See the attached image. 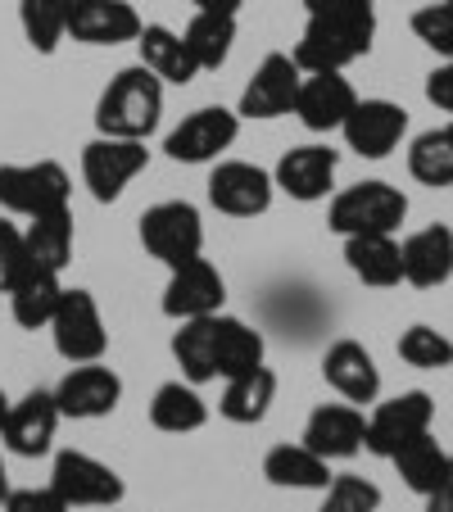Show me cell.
Wrapping results in <instances>:
<instances>
[{
	"label": "cell",
	"instance_id": "6da1fadb",
	"mask_svg": "<svg viewBox=\"0 0 453 512\" xmlns=\"http://www.w3.org/2000/svg\"><path fill=\"white\" fill-rule=\"evenodd\" d=\"M164 123V82L145 64L123 68L109 78V87L96 100V127L100 136H123V141H145Z\"/></svg>",
	"mask_w": 453,
	"mask_h": 512
},
{
	"label": "cell",
	"instance_id": "7a4b0ae2",
	"mask_svg": "<svg viewBox=\"0 0 453 512\" xmlns=\"http://www.w3.org/2000/svg\"><path fill=\"white\" fill-rule=\"evenodd\" d=\"M408 218V195L390 182H358L340 191L327 209V223L336 236H395Z\"/></svg>",
	"mask_w": 453,
	"mask_h": 512
},
{
	"label": "cell",
	"instance_id": "3957f363",
	"mask_svg": "<svg viewBox=\"0 0 453 512\" xmlns=\"http://www.w3.org/2000/svg\"><path fill=\"white\" fill-rule=\"evenodd\" d=\"M73 200V177L55 159L37 164H0V209L19 213V218H41L59 213Z\"/></svg>",
	"mask_w": 453,
	"mask_h": 512
},
{
	"label": "cell",
	"instance_id": "277c9868",
	"mask_svg": "<svg viewBox=\"0 0 453 512\" xmlns=\"http://www.w3.org/2000/svg\"><path fill=\"white\" fill-rule=\"evenodd\" d=\"M141 245L155 254L164 268H182V263L204 254V223L200 209L186 200H159L141 213Z\"/></svg>",
	"mask_w": 453,
	"mask_h": 512
},
{
	"label": "cell",
	"instance_id": "5b68a950",
	"mask_svg": "<svg viewBox=\"0 0 453 512\" xmlns=\"http://www.w3.org/2000/svg\"><path fill=\"white\" fill-rule=\"evenodd\" d=\"M50 336H55V354L64 363H100L109 349V331H105V318H100L96 295L64 286L59 309L50 318Z\"/></svg>",
	"mask_w": 453,
	"mask_h": 512
},
{
	"label": "cell",
	"instance_id": "8992f818",
	"mask_svg": "<svg viewBox=\"0 0 453 512\" xmlns=\"http://www.w3.org/2000/svg\"><path fill=\"white\" fill-rule=\"evenodd\" d=\"M50 485L59 490V499L68 508H118L127 494L123 476L109 463L82 454V449H64L55 454V467H50Z\"/></svg>",
	"mask_w": 453,
	"mask_h": 512
},
{
	"label": "cell",
	"instance_id": "52a82bcc",
	"mask_svg": "<svg viewBox=\"0 0 453 512\" xmlns=\"http://www.w3.org/2000/svg\"><path fill=\"white\" fill-rule=\"evenodd\" d=\"M372 37H376V28L309 19L290 59L299 64V73H345L354 59H363L367 50H372Z\"/></svg>",
	"mask_w": 453,
	"mask_h": 512
},
{
	"label": "cell",
	"instance_id": "ba28073f",
	"mask_svg": "<svg viewBox=\"0 0 453 512\" xmlns=\"http://www.w3.org/2000/svg\"><path fill=\"white\" fill-rule=\"evenodd\" d=\"M241 136V114L222 105H204L195 114H186L182 123L168 132L164 150L177 164H218L222 150H232Z\"/></svg>",
	"mask_w": 453,
	"mask_h": 512
},
{
	"label": "cell",
	"instance_id": "9c48e42d",
	"mask_svg": "<svg viewBox=\"0 0 453 512\" xmlns=\"http://www.w3.org/2000/svg\"><path fill=\"white\" fill-rule=\"evenodd\" d=\"M145 164H150L145 141L96 136V141H87V150H82V182H87V191L96 195L100 204H109L145 173Z\"/></svg>",
	"mask_w": 453,
	"mask_h": 512
},
{
	"label": "cell",
	"instance_id": "30bf717a",
	"mask_svg": "<svg viewBox=\"0 0 453 512\" xmlns=\"http://www.w3.org/2000/svg\"><path fill=\"white\" fill-rule=\"evenodd\" d=\"M435 422V404L426 390H408L386 404H376V413L367 417V440L363 449H372L376 458H395L404 445H413L417 435H426Z\"/></svg>",
	"mask_w": 453,
	"mask_h": 512
},
{
	"label": "cell",
	"instance_id": "8fae6325",
	"mask_svg": "<svg viewBox=\"0 0 453 512\" xmlns=\"http://www.w3.org/2000/svg\"><path fill=\"white\" fill-rule=\"evenodd\" d=\"M272 173H263L259 164L245 159H218V168L209 173V204L227 218H259L272 204Z\"/></svg>",
	"mask_w": 453,
	"mask_h": 512
},
{
	"label": "cell",
	"instance_id": "7c38bea8",
	"mask_svg": "<svg viewBox=\"0 0 453 512\" xmlns=\"http://www.w3.org/2000/svg\"><path fill=\"white\" fill-rule=\"evenodd\" d=\"M227 300V281L213 268L209 259H191L182 268H168V286H164V313L173 322H191V318H213L222 313Z\"/></svg>",
	"mask_w": 453,
	"mask_h": 512
},
{
	"label": "cell",
	"instance_id": "4fadbf2b",
	"mask_svg": "<svg viewBox=\"0 0 453 512\" xmlns=\"http://www.w3.org/2000/svg\"><path fill=\"white\" fill-rule=\"evenodd\" d=\"M64 422L55 404V390H28L19 404H10L5 413V426H0V440L14 458H41L55 445V431Z\"/></svg>",
	"mask_w": 453,
	"mask_h": 512
},
{
	"label": "cell",
	"instance_id": "5bb4252c",
	"mask_svg": "<svg viewBox=\"0 0 453 512\" xmlns=\"http://www.w3.org/2000/svg\"><path fill=\"white\" fill-rule=\"evenodd\" d=\"M123 399V381H118L114 368L105 363H73L68 377L55 386V404L64 417L73 422H96V417H109Z\"/></svg>",
	"mask_w": 453,
	"mask_h": 512
},
{
	"label": "cell",
	"instance_id": "9a60e30c",
	"mask_svg": "<svg viewBox=\"0 0 453 512\" xmlns=\"http://www.w3.org/2000/svg\"><path fill=\"white\" fill-rule=\"evenodd\" d=\"M299 82H304V73H299L295 59L281 55V50H272V55H263V64L254 68V78L245 82L241 109H236V114H241V118H281V114H295Z\"/></svg>",
	"mask_w": 453,
	"mask_h": 512
},
{
	"label": "cell",
	"instance_id": "2e32d148",
	"mask_svg": "<svg viewBox=\"0 0 453 512\" xmlns=\"http://www.w3.org/2000/svg\"><path fill=\"white\" fill-rule=\"evenodd\" d=\"M340 132H345L349 150H358L363 159H386L390 150H399V141H404L408 114L395 100H358Z\"/></svg>",
	"mask_w": 453,
	"mask_h": 512
},
{
	"label": "cell",
	"instance_id": "e0dca14e",
	"mask_svg": "<svg viewBox=\"0 0 453 512\" xmlns=\"http://www.w3.org/2000/svg\"><path fill=\"white\" fill-rule=\"evenodd\" d=\"M141 14L127 0H73L68 5V37L82 46H123L141 37Z\"/></svg>",
	"mask_w": 453,
	"mask_h": 512
},
{
	"label": "cell",
	"instance_id": "ac0fdd59",
	"mask_svg": "<svg viewBox=\"0 0 453 512\" xmlns=\"http://www.w3.org/2000/svg\"><path fill=\"white\" fill-rule=\"evenodd\" d=\"M367 440V417L354 404H318L304 422L299 445H309L318 458L336 463V458H354Z\"/></svg>",
	"mask_w": 453,
	"mask_h": 512
},
{
	"label": "cell",
	"instance_id": "d6986e66",
	"mask_svg": "<svg viewBox=\"0 0 453 512\" xmlns=\"http://www.w3.org/2000/svg\"><path fill=\"white\" fill-rule=\"evenodd\" d=\"M336 168H340L336 150H327V145H295V150L281 155L272 182H277V191H286L290 200L313 204V200H327L331 182H336Z\"/></svg>",
	"mask_w": 453,
	"mask_h": 512
},
{
	"label": "cell",
	"instance_id": "ffe728a7",
	"mask_svg": "<svg viewBox=\"0 0 453 512\" xmlns=\"http://www.w3.org/2000/svg\"><path fill=\"white\" fill-rule=\"evenodd\" d=\"M354 105L358 96L349 87V78H340V73H304L295 96V114L309 132H340Z\"/></svg>",
	"mask_w": 453,
	"mask_h": 512
},
{
	"label": "cell",
	"instance_id": "44dd1931",
	"mask_svg": "<svg viewBox=\"0 0 453 512\" xmlns=\"http://www.w3.org/2000/svg\"><path fill=\"white\" fill-rule=\"evenodd\" d=\"M322 377L345 404H376L381 395V368L358 340H336L322 354Z\"/></svg>",
	"mask_w": 453,
	"mask_h": 512
},
{
	"label": "cell",
	"instance_id": "7402d4cb",
	"mask_svg": "<svg viewBox=\"0 0 453 512\" xmlns=\"http://www.w3.org/2000/svg\"><path fill=\"white\" fill-rule=\"evenodd\" d=\"M399 259H404V281L417 290L444 286L453 277V232L444 223L422 227L399 245Z\"/></svg>",
	"mask_w": 453,
	"mask_h": 512
},
{
	"label": "cell",
	"instance_id": "603a6c76",
	"mask_svg": "<svg viewBox=\"0 0 453 512\" xmlns=\"http://www.w3.org/2000/svg\"><path fill=\"white\" fill-rule=\"evenodd\" d=\"M136 50H141V64L150 68L159 82H168V87H186V82H195V73H200V64L191 59L182 32L164 28V23H145L141 37H136Z\"/></svg>",
	"mask_w": 453,
	"mask_h": 512
},
{
	"label": "cell",
	"instance_id": "cb8c5ba5",
	"mask_svg": "<svg viewBox=\"0 0 453 512\" xmlns=\"http://www.w3.org/2000/svg\"><path fill=\"white\" fill-rule=\"evenodd\" d=\"M213 358H218V377L232 381L245 372L263 368V336L241 318L213 313Z\"/></svg>",
	"mask_w": 453,
	"mask_h": 512
},
{
	"label": "cell",
	"instance_id": "d4e9b609",
	"mask_svg": "<svg viewBox=\"0 0 453 512\" xmlns=\"http://www.w3.org/2000/svg\"><path fill=\"white\" fill-rule=\"evenodd\" d=\"M263 476L277 490H327L331 463L313 454L309 445H272L263 458Z\"/></svg>",
	"mask_w": 453,
	"mask_h": 512
},
{
	"label": "cell",
	"instance_id": "484cf974",
	"mask_svg": "<svg viewBox=\"0 0 453 512\" xmlns=\"http://www.w3.org/2000/svg\"><path fill=\"white\" fill-rule=\"evenodd\" d=\"M345 263L363 286H399L404 281V259H399L395 236H345Z\"/></svg>",
	"mask_w": 453,
	"mask_h": 512
},
{
	"label": "cell",
	"instance_id": "4316f807",
	"mask_svg": "<svg viewBox=\"0 0 453 512\" xmlns=\"http://www.w3.org/2000/svg\"><path fill=\"white\" fill-rule=\"evenodd\" d=\"M272 399H277V372L272 368H254L245 377H232L222 386V399H218V413L236 426H254L268 417Z\"/></svg>",
	"mask_w": 453,
	"mask_h": 512
},
{
	"label": "cell",
	"instance_id": "83f0119b",
	"mask_svg": "<svg viewBox=\"0 0 453 512\" xmlns=\"http://www.w3.org/2000/svg\"><path fill=\"white\" fill-rule=\"evenodd\" d=\"M150 422L168 435L200 431V426L209 422V404H204L200 386H191V381H168V386H159L155 399H150Z\"/></svg>",
	"mask_w": 453,
	"mask_h": 512
},
{
	"label": "cell",
	"instance_id": "f1b7e54d",
	"mask_svg": "<svg viewBox=\"0 0 453 512\" xmlns=\"http://www.w3.org/2000/svg\"><path fill=\"white\" fill-rule=\"evenodd\" d=\"M59 295H64V281H59V272L32 268L28 277H23L19 286L10 290V313H14V322H19L23 331L50 327V318H55V309H59Z\"/></svg>",
	"mask_w": 453,
	"mask_h": 512
},
{
	"label": "cell",
	"instance_id": "f546056e",
	"mask_svg": "<svg viewBox=\"0 0 453 512\" xmlns=\"http://www.w3.org/2000/svg\"><path fill=\"white\" fill-rule=\"evenodd\" d=\"M173 358H177V368H182V381H191V386H209V381H218V358H213V318L177 322Z\"/></svg>",
	"mask_w": 453,
	"mask_h": 512
},
{
	"label": "cell",
	"instance_id": "4dcf8cb0",
	"mask_svg": "<svg viewBox=\"0 0 453 512\" xmlns=\"http://www.w3.org/2000/svg\"><path fill=\"white\" fill-rule=\"evenodd\" d=\"M28 254H32V268H46V272H64L68 259H73V213L59 209V213H41V218H28Z\"/></svg>",
	"mask_w": 453,
	"mask_h": 512
},
{
	"label": "cell",
	"instance_id": "1f68e13d",
	"mask_svg": "<svg viewBox=\"0 0 453 512\" xmlns=\"http://www.w3.org/2000/svg\"><path fill=\"white\" fill-rule=\"evenodd\" d=\"M186 50H191V59L204 68H222L227 59H232V46H236V14H204L195 10V19L186 23L182 32Z\"/></svg>",
	"mask_w": 453,
	"mask_h": 512
},
{
	"label": "cell",
	"instance_id": "d6a6232c",
	"mask_svg": "<svg viewBox=\"0 0 453 512\" xmlns=\"http://www.w3.org/2000/svg\"><path fill=\"white\" fill-rule=\"evenodd\" d=\"M408 173L422 186H453V123L417 136L408 150Z\"/></svg>",
	"mask_w": 453,
	"mask_h": 512
},
{
	"label": "cell",
	"instance_id": "836d02e7",
	"mask_svg": "<svg viewBox=\"0 0 453 512\" xmlns=\"http://www.w3.org/2000/svg\"><path fill=\"white\" fill-rule=\"evenodd\" d=\"M68 5L73 0H23L19 5L23 37L37 55H55L59 41L68 37Z\"/></svg>",
	"mask_w": 453,
	"mask_h": 512
},
{
	"label": "cell",
	"instance_id": "e575fe53",
	"mask_svg": "<svg viewBox=\"0 0 453 512\" xmlns=\"http://www.w3.org/2000/svg\"><path fill=\"white\" fill-rule=\"evenodd\" d=\"M390 463L399 467V476H404V485L413 494H431L435 485H440V476H444V463H449V454H444L440 445H435V435L426 431V435H417L413 445H404L399 449L395 458H390Z\"/></svg>",
	"mask_w": 453,
	"mask_h": 512
},
{
	"label": "cell",
	"instance_id": "d590c367",
	"mask_svg": "<svg viewBox=\"0 0 453 512\" xmlns=\"http://www.w3.org/2000/svg\"><path fill=\"white\" fill-rule=\"evenodd\" d=\"M399 358H404L408 368H422V372L453 368V340L435 327H408L399 336Z\"/></svg>",
	"mask_w": 453,
	"mask_h": 512
},
{
	"label": "cell",
	"instance_id": "8d00e7d4",
	"mask_svg": "<svg viewBox=\"0 0 453 512\" xmlns=\"http://www.w3.org/2000/svg\"><path fill=\"white\" fill-rule=\"evenodd\" d=\"M381 508V490L367 476H331L327 499L318 512H376Z\"/></svg>",
	"mask_w": 453,
	"mask_h": 512
},
{
	"label": "cell",
	"instance_id": "74e56055",
	"mask_svg": "<svg viewBox=\"0 0 453 512\" xmlns=\"http://www.w3.org/2000/svg\"><path fill=\"white\" fill-rule=\"evenodd\" d=\"M32 272V254H28V236L14 223L0 218V295H10L23 277Z\"/></svg>",
	"mask_w": 453,
	"mask_h": 512
},
{
	"label": "cell",
	"instance_id": "f35d334b",
	"mask_svg": "<svg viewBox=\"0 0 453 512\" xmlns=\"http://www.w3.org/2000/svg\"><path fill=\"white\" fill-rule=\"evenodd\" d=\"M413 32L422 46H431L435 55L453 59V5H422V10L413 14Z\"/></svg>",
	"mask_w": 453,
	"mask_h": 512
},
{
	"label": "cell",
	"instance_id": "ab89813d",
	"mask_svg": "<svg viewBox=\"0 0 453 512\" xmlns=\"http://www.w3.org/2000/svg\"><path fill=\"white\" fill-rule=\"evenodd\" d=\"M309 19L331 23H358V28H376V5L372 0H304Z\"/></svg>",
	"mask_w": 453,
	"mask_h": 512
},
{
	"label": "cell",
	"instance_id": "60d3db41",
	"mask_svg": "<svg viewBox=\"0 0 453 512\" xmlns=\"http://www.w3.org/2000/svg\"><path fill=\"white\" fill-rule=\"evenodd\" d=\"M0 512H73L64 499H59L55 485H23V490H10Z\"/></svg>",
	"mask_w": 453,
	"mask_h": 512
},
{
	"label": "cell",
	"instance_id": "b9f144b4",
	"mask_svg": "<svg viewBox=\"0 0 453 512\" xmlns=\"http://www.w3.org/2000/svg\"><path fill=\"white\" fill-rule=\"evenodd\" d=\"M426 100L435 109H444V114H453V59H444L431 78H426Z\"/></svg>",
	"mask_w": 453,
	"mask_h": 512
},
{
	"label": "cell",
	"instance_id": "7bdbcfd3",
	"mask_svg": "<svg viewBox=\"0 0 453 512\" xmlns=\"http://www.w3.org/2000/svg\"><path fill=\"white\" fill-rule=\"evenodd\" d=\"M426 512H453V454L444 463V476L431 494H426Z\"/></svg>",
	"mask_w": 453,
	"mask_h": 512
},
{
	"label": "cell",
	"instance_id": "ee69618b",
	"mask_svg": "<svg viewBox=\"0 0 453 512\" xmlns=\"http://www.w3.org/2000/svg\"><path fill=\"white\" fill-rule=\"evenodd\" d=\"M191 5L204 10V14H241L245 0H191Z\"/></svg>",
	"mask_w": 453,
	"mask_h": 512
},
{
	"label": "cell",
	"instance_id": "f6af8a7d",
	"mask_svg": "<svg viewBox=\"0 0 453 512\" xmlns=\"http://www.w3.org/2000/svg\"><path fill=\"white\" fill-rule=\"evenodd\" d=\"M5 494H10V472H5V458H0V503H5Z\"/></svg>",
	"mask_w": 453,
	"mask_h": 512
},
{
	"label": "cell",
	"instance_id": "bcb514c9",
	"mask_svg": "<svg viewBox=\"0 0 453 512\" xmlns=\"http://www.w3.org/2000/svg\"><path fill=\"white\" fill-rule=\"evenodd\" d=\"M5 413H10V399H5V390H0V426H5Z\"/></svg>",
	"mask_w": 453,
	"mask_h": 512
},
{
	"label": "cell",
	"instance_id": "7dc6e473",
	"mask_svg": "<svg viewBox=\"0 0 453 512\" xmlns=\"http://www.w3.org/2000/svg\"><path fill=\"white\" fill-rule=\"evenodd\" d=\"M444 5H453V0H444Z\"/></svg>",
	"mask_w": 453,
	"mask_h": 512
},
{
	"label": "cell",
	"instance_id": "c3c4849f",
	"mask_svg": "<svg viewBox=\"0 0 453 512\" xmlns=\"http://www.w3.org/2000/svg\"><path fill=\"white\" fill-rule=\"evenodd\" d=\"M105 512H114V508H105Z\"/></svg>",
	"mask_w": 453,
	"mask_h": 512
}]
</instances>
